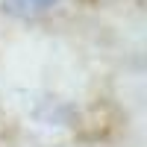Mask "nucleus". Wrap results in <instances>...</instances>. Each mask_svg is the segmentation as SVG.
Masks as SVG:
<instances>
[{"mask_svg": "<svg viewBox=\"0 0 147 147\" xmlns=\"http://www.w3.org/2000/svg\"><path fill=\"white\" fill-rule=\"evenodd\" d=\"M59 6V0H3V9L15 18L24 21H32V18H41L47 12H53Z\"/></svg>", "mask_w": 147, "mask_h": 147, "instance_id": "obj_1", "label": "nucleus"}]
</instances>
